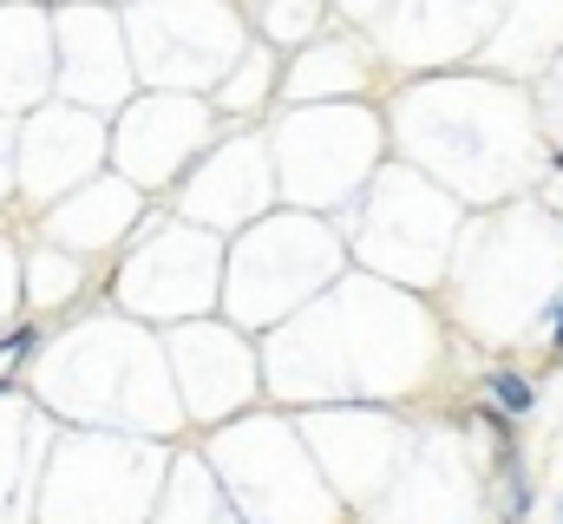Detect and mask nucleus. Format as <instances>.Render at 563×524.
Instances as JSON below:
<instances>
[{"label":"nucleus","instance_id":"obj_2","mask_svg":"<svg viewBox=\"0 0 563 524\" xmlns=\"http://www.w3.org/2000/svg\"><path fill=\"white\" fill-rule=\"evenodd\" d=\"M551 341H558V354H563V302H558V321H551Z\"/></svg>","mask_w":563,"mask_h":524},{"label":"nucleus","instance_id":"obj_1","mask_svg":"<svg viewBox=\"0 0 563 524\" xmlns=\"http://www.w3.org/2000/svg\"><path fill=\"white\" fill-rule=\"evenodd\" d=\"M485 400H492L505 419H525V413L538 406V387H531L525 374H511V368H485Z\"/></svg>","mask_w":563,"mask_h":524},{"label":"nucleus","instance_id":"obj_3","mask_svg":"<svg viewBox=\"0 0 563 524\" xmlns=\"http://www.w3.org/2000/svg\"><path fill=\"white\" fill-rule=\"evenodd\" d=\"M558 524H563V499H558Z\"/></svg>","mask_w":563,"mask_h":524}]
</instances>
